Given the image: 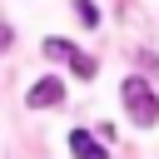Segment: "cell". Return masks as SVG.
I'll list each match as a JSON object with an SVG mask.
<instances>
[{"mask_svg": "<svg viewBox=\"0 0 159 159\" xmlns=\"http://www.w3.org/2000/svg\"><path fill=\"white\" fill-rule=\"evenodd\" d=\"M119 94H124V109H129L134 124H154V119H159V94L149 89V80L129 75V80L119 84Z\"/></svg>", "mask_w": 159, "mask_h": 159, "instance_id": "cell-1", "label": "cell"}, {"mask_svg": "<svg viewBox=\"0 0 159 159\" xmlns=\"http://www.w3.org/2000/svg\"><path fill=\"white\" fill-rule=\"evenodd\" d=\"M45 55H50V60H65V65H70V70H75L80 80H94V60H89V55H80V50H75L70 40L50 35V40H45Z\"/></svg>", "mask_w": 159, "mask_h": 159, "instance_id": "cell-2", "label": "cell"}, {"mask_svg": "<svg viewBox=\"0 0 159 159\" xmlns=\"http://www.w3.org/2000/svg\"><path fill=\"white\" fill-rule=\"evenodd\" d=\"M60 99H65V84H60V80H40V84H30V94H25L30 109H50V104H60Z\"/></svg>", "mask_w": 159, "mask_h": 159, "instance_id": "cell-3", "label": "cell"}, {"mask_svg": "<svg viewBox=\"0 0 159 159\" xmlns=\"http://www.w3.org/2000/svg\"><path fill=\"white\" fill-rule=\"evenodd\" d=\"M70 154H75V159H104V144H99L89 129H75V134H70Z\"/></svg>", "mask_w": 159, "mask_h": 159, "instance_id": "cell-4", "label": "cell"}, {"mask_svg": "<svg viewBox=\"0 0 159 159\" xmlns=\"http://www.w3.org/2000/svg\"><path fill=\"white\" fill-rule=\"evenodd\" d=\"M75 15H80V20H84V25H99V10H94V5H89V0H75Z\"/></svg>", "mask_w": 159, "mask_h": 159, "instance_id": "cell-5", "label": "cell"}, {"mask_svg": "<svg viewBox=\"0 0 159 159\" xmlns=\"http://www.w3.org/2000/svg\"><path fill=\"white\" fill-rule=\"evenodd\" d=\"M0 50H10V25H0Z\"/></svg>", "mask_w": 159, "mask_h": 159, "instance_id": "cell-6", "label": "cell"}]
</instances>
